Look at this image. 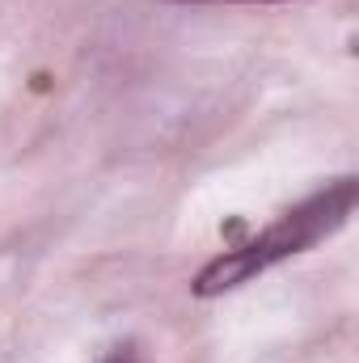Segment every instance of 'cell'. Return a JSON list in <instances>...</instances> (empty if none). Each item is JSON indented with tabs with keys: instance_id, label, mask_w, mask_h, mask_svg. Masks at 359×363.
Masks as SVG:
<instances>
[{
	"instance_id": "cell-1",
	"label": "cell",
	"mask_w": 359,
	"mask_h": 363,
	"mask_svg": "<svg viewBox=\"0 0 359 363\" xmlns=\"http://www.w3.org/2000/svg\"><path fill=\"white\" fill-rule=\"evenodd\" d=\"M351 211H355V182L343 178V182H334V186H326L321 194H313L309 203H300L296 211H287L283 220H275L267 233H258L254 241H245V245L220 254L216 262H207L203 271L194 274L190 291L199 300L224 296V291L250 283L254 274H263L267 267L292 258V254H300V250H309L321 237H330L334 228L347 224Z\"/></svg>"
},
{
	"instance_id": "cell-2",
	"label": "cell",
	"mask_w": 359,
	"mask_h": 363,
	"mask_svg": "<svg viewBox=\"0 0 359 363\" xmlns=\"http://www.w3.org/2000/svg\"><path fill=\"white\" fill-rule=\"evenodd\" d=\"M228 4H275V0H228Z\"/></svg>"
}]
</instances>
